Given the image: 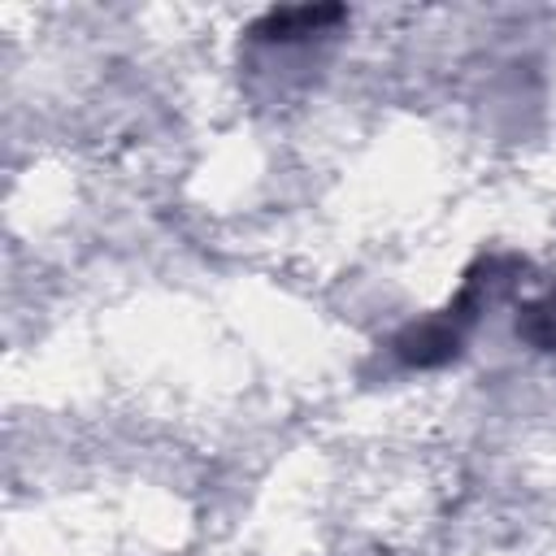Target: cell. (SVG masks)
<instances>
[{"label":"cell","mask_w":556,"mask_h":556,"mask_svg":"<svg viewBox=\"0 0 556 556\" xmlns=\"http://www.w3.org/2000/svg\"><path fill=\"white\" fill-rule=\"evenodd\" d=\"M348 9L343 4H287V9H269L252 35L265 39V43H291V39H308V35H321L326 26L343 22Z\"/></svg>","instance_id":"obj_2"},{"label":"cell","mask_w":556,"mask_h":556,"mask_svg":"<svg viewBox=\"0 0 556 556\" xmlns=\"http://www.w3.org/2000/svg\"><path fill=\"white\" fill-rule=\"evenodd\" d=\"M517 334L539 352H556V291L517 313Z\"/></svg>","instance_id":"obj_3"},{"label":"cell","mask_w":556,"mask_h":556,"mask_svg":"<svg viewBox=\"0 0 556 556\" xmlns=\"http://www.w3.org/2000/svg\"><path fill=\"white\" fill-rule=\"evenodd\" d=\"M495 269H500V261H478V265L465 274L460 291L452 295V304H447L443 313H434V317H426V321H413V326H404V330L391 339V356H395L404 369H439V365L456 361L460 348H465L469 326L478 321V313H482V304H486V295H491Z\"/></svg>","instance_id":"obj_1"}]
</instances>
